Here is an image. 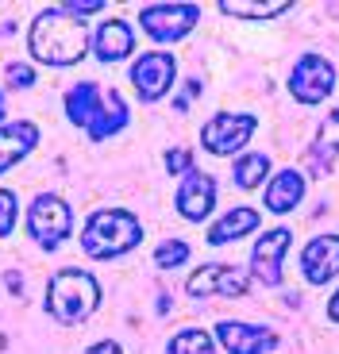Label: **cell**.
Listing matches in <instances>:
<instances>
[{
  "label": "cell",
  "mask_w": 339,
  "mask_h": 354,
  "mask_svg": "<svg viewBox=\"0 0 339 354\" xmlns=\"http://www.w3.org/2000/svg\"><path fill=\"white\" fill-rule=\"evenodd\" d=\"M189 162H193V154H189L185 147L166 154V169H170V174H189Z\"/></svg>",
  "instance_id": "obj_25"
},
{
  "label": "cell",
  "mask_w": 339,
  "mask_h": 354,
  "mask_svg": "<svg viewBox=\"0 0 339 354\" xmlns=\"http://www.w3.org/2000/svg\"><path fill=\"white\" fill-rule=\"evenodd\" d=\"M139 239H143V227H139V220L131 212H124V208H104V212H97L85 223L81 247L93 258H116L124 250L139 247Z\"/></svg>",
  "instance_id": "obj_4"
},
{
  "label": "cell",
  "mask_w": 339,
  "mask_h": 354,
  "mask_svg": "<svg viewBox=\"0 0 339 354\" xmlns=\"http://www.w3.org/2000/svg\"><path fill=\"white\" fill-rule=\"evenodd\" d=\"M27 223H31V235H35L39 243H43L46 250H54L58 243L70 235V208H66L62 196H35V204H31V212H27Z\"/></svg>",
  "instance_id": "obj_7"
},
{
  "label": "cell",
  "mask_w": 339,
  "mask_h": 354,
  "mask_svg": "<svg viewBox=\"0 0 339 354\" xmlns=\"http://www.w3.org/2000/svg\"><path fill=\"white\" fill-rule=\"evenodd\" d=\"M8 85L12 88H31L35 85V73L27 70V66H8Z\"/></svg>",
  "instance_id": "obj_26"
},
{
  "label": "cell",
  "mask_w": 339,
  "mask_h": 354,
  "mask_svg": "<svg viewBox=\"0 0 339 354\" xmlns=\"http://www.w3.org/2000/svg\"><path fill=\"white\" fill-rule=\"evenodd\" d=\"M304 196V177L297 174V169H277L274 181L266 185V208L270 212H293L297 201Z\"/></svg>",
  "instance_id": "obj_17"
},
{
  "label": "cell",
  "mask_w": 339,
  "mask_h": 354,
  "mask_svg": "<svg viewBox=\"0 0 339 354\" xmlns=\"http://www.w3.org/2000/svg\"><path fill=\"white\" fill-rule=\"evenodd\" d=\"M170 354H216L212 346V335L201 328H185L174 335V343H170Z\"/></svg>",
  "instance_id": "obj_21"
},
{
  "label": "cell",
  "mask_w": 339,
  "mask_h": 354,
  "mask_svg": "<svg viewBox=\"0 0 339 354\" xmlns=\"http://www.w3.org/2000/svg\"><path fill=\"white\" fill-rule=\"evenodd\" d=\"M39 127L35 124H4L0 127V174H8L16 162H24L35 151Z\"/></svg>",
  "instance_id": "obj_15"
},
{
  "label": "cell",
  "mask_w": 339,
  "mask_h": 354,
  "mask_svg": "<svg viewBox=\"0 0 339 354\" xmlns=\"http://www.w3.org/2000/svg\"><path fill=\"white\" fill-rule=\"evenodd\" d=\"M185 289H189V297H243L247 292V274L239 266L212 262V266H201L189 277Z\"/></svg>",
  "instance_id": "obj_10"
},
{
  "label": "cell",
  "mask_w": 339,
  "mask_h": 354,
  "mask_svg": "<svg viewBox=\"0 0 339 354\" xmlns=\"http://www.w3.org/2000/svg\"><path fill=\"white\" fill-rule=\"evenodd\" d=\"M196 19H201V8H193V4H154V8L139 12L143 31L151 39H158V43H174V39L189 35L196 27Z\"/></svg>",
  "instance_id": "obj_6"
},
{
  "label": "cell",
  "mask_w": 339,
  "mask_h": 354,
  "mask_svg": "<svg viewBox=\"0 0 339 354\" xmlns=\"http://www.w3.org/2000/svg\"><path fill=\"white\" fill-rule=\"evenodd\" d=\"M328 316H331V319H336V324H339V292H336V297H331V304H328Z\"/></svg>",
  "instance_id": "obj_29"
},
{
  "label": "cell",
  "mask_w": 339,
  "mask_h": 354,
  "mask_svg": "<svg viewBox=\"0 0 339 354\" xmlns=\"http://www.w3.org/2000/svg\"><path fill=\"white\" fill-rule=\"evenodd\" d=\"M259 120L255 115H243V112H220L212 115L205 127H201V142H205V151L212 154H235L243 151L255 135Z\"/></svg>",
  "instance_id": "obj_5"
},
{
  "label": "cell",
  "mask_w": 339,
  "mask_h": 354,
  "mask_svg": "<svg viewBox=\"0 0 339 354\" xmlns=\"http://www.w3.org/2000/svg\"><path fill=\"white\" fill-rule=\"evenodd\" d=\"M223 16H239V19H266V16H282L289 12L286 0H270V4H247V0H223L220 4Z\"/></svg>",
  "instance_id": "obj_20"
},
{
  "label": "cell",
  "mask_w": 339,
  "mask_h": 354,
  "mask_svg": "<svg viewBox=\"0 0 339 354\" xmlns=\"http://www.w3.org/2000/svg\"><path fill=\"white\" fill-rule=\"evenodd\" d=\"M212 204H216V181L201 169H189L178 189V212L185 220H205L212 212Z\"/></svg>",
  "instance_id": "obj_11"
},
{
  "label": "cell",
  "mask_w": 339,
  "mask_h": 354,
  "mask_svg": "<svg viewBox=\"0 0 339 354\" xmlns=\"http://www.w3.org/2000/svg\"><path fill=\"white\" fill-rule=\"evenodd\" d=\"M4 112H8V108H4V93H0V120H4Z\"/></svg>",
  "instance_id": "obj_30"
},
{
  "label": "cell",
  "mask_w": 339,
  "mask_h": 354,
  "mask_svg": "<svg viewBox=\"0 0 339 354\" xmlns=\"http://www.w3.org/2000/svg\"><path fill=\"white\" fill-rule=\"evenodd\" d=\"M289 250V231L274 227L255 243V274L262 285H277L282 281V254Z\"/></svg>",
  "instance_id": "obj_14"
},
{
  "label": "cell",
  "mask_w": 339,
  "mask_h": 354,
  "mask_svg": "<svg viewBox=\"0 0 339 354\" xmlns=\"http://www.w3.org/2000/svg\"><path fill=\"white\" fill-rule=\"evenodd\" d=\"M259 227V212L255 208H235V212H228L220 223H212V231H208V243L212 247H223V243L239 239V235H247V231Z\"/></svg>",
  "instance_id": "obj_19"
},
{
  "label": "cell",
  "mask_w": 339,
  "mask_h": 354,
  "mask_svg": "<svg viewBox=\"0 0 339 354\" xmlns=\"http://www.w3.org/2000/svg\"><path fill=\"white\" fill-rule=\"evenodd\" d=\"M216 339L232 354H262V351H274L277 335L270 328H255V324H232V319H223L220 328H216Z\"/></svg>",
  "instance_id": "obj_12"
},
{
  "label": "cell",
  "mask_w": 339,
  "mask_h": 354,
  "mask_svg": "<svg viewBox=\"0 0 339 354\" xmlns=\"http://www.w3.org/2000/svg\"><path fill=\"white\" fill-rule=\"evenodd\" d=\"M301 266H304V277L313 285H324L339 274V235H320L304 247L301 254Z\"/></svg>",
  "instance_id": "obj_13"
},
{
  "label": "cell",
  "mask_w": 339,
  "mask_h": 354,
  "mask_svg": "<svg viewBox=\"0 0 339 354\" xmlns=\"http://www.w3.org/2000/svg\"><path fill=\"white\" fill-rule=\"evenodd\" d=\"M31 54L46 66H73L85 58V27L66 12H43L31 24Z\"/></svg>",
  "instance_id": "obj_2"
},
{
  "label": "cell",
  "mask_w": 339,
  "mask_h": 354,
  "mask_svg": "<svg viewBox=\"0 0 339 354\" xmlns=\"http://www.w3.org/2000/svg\"><path fill=\"white\" fill-rule=\"evenodd\" d=\"M100 8H104V4H100V0H89V4H66V16H73V19H77V16H93V12H100Z\"/></svg>",
  "instance_id": "obj_27"
},
{
  "label": "cell",
  "mask_w": 339,
  "mask_h": 354,
  "mask_svg": "<svg viewBox=\"0 0 339 354\" xmlns=\"http://www.w3.org/2000/svg\"><path fill=\"white\" fill-rule=\"evenodd\" d=\"M336 154H339V108L324 120L320 135H316L313 151H309V169H313L316 177H324L331 169V162H336Z\"/></svg>",
  "instance_id": "obj_18"
},
{
  "label": "cell",
  "mask_w": 339,
  "mask_h": 354,
  "mask_svg": "<svg viewBox=\"0 0 339 354\" xmlns=\"http://www.w3.org/2000/svg\"><path fill=\"white\" fill-rule=\"evenodd\" d=\"M66 112H70V120L77 127L89 131L93 142H104L108 135H116L120 127L127 124L124 100H120L112 88L104 93V88L93 85V81H81V85H73L70 93H66Z\"/></svg>",
  "instance_id": "obj_1"
},
{
  "label": "cell",
  "mask_w": 339,
  "mask_h": 354,
  "mask_svg": "<svg viewBox=\"0 0 339 354\" xmlns=\"http://www.w3.org/2000/svg\"><path fill=\"white\" fill-rule=\"evenodd\" d=\"M85 354H120V343H97V346H89Z\"/></svg>",
  "instance_id": "obj_28"
},
{
  "label": "cell",
  "mask_w": 339,
  "mask_h": 354,
  "mask_svg": "<svg viewBox=\"0 0 339 354\" xmlns=\"http://www.w3.org/2000/svg\"><path fill=\"white\" fill-rule=\"evenodd\" d=\"M12 227H16V193L0 189V239L12 235Z\"/></svg>",
  "instance_id": "obj_24"
},
{
  "label": "cell",
  "mask_w": 339,
  "mask_h": 354,
  "mask_svg": "<svg viewBox=\"0 0 339 354\" xmlns=\"http://www.w3.org/2000/svg\"><path fill=\"white\" fill-rule=\"evenodd\" d=\"M331 85H336V73H331L328 58H320V54H304L301 62H297L293 77H289V93L301 104H320L331 93Z\"/></svg>",
  "instance_id": "obj_9"
},
{
  "label": "cell",
  "mask_w": 339,
  "mask_h": 354,
  "mask_svg": "<svg viewBox=\"0 0 339 354\" xmlns=\"http://www.w3.org/2000/svg\"><path fill=\"white\" fill-rule=\"evenodd\" d=\"M266 169H270V158H266V154H247V158L235 162V185H239V189L262 185Z\"/></svg>",
  "instance_id": "obj_22"
},
{
  "label": "cell",
  "mask_w": 339,
  "mask_h": 354,
  "mask_svg": "<svg viewBox=\"0 0 339 354\" xmlns=\"http://www.w3.org/2000/svg\"><path fill=\"white\" fill-rule=\"evenodd\" d=\"M100 304V285L85 270H58L46 289V312L58 324H81Z\"/></svg>",
  "instance_id": "obj_3"
},
{
  "label": "cell",
  "mask_w": 339,
  "mask_h": 354,
  "mask_svg": "<svg viewBox=\"0 0 339 354\" xmlns=\"http://www.w3.org/2000/svg\"><path fill=\"white\" fill-rule=\"evenodd\" d=\"M93 50H97L100 62H120V58H127V50H131V27L124 19H104L97 27V35H93Z\"/></svg>",
  "instance_id": "obj_16"
},
{
  "label": "cell",
  "mask_w": 339,
  "mask_h": 354,
  "mask_svg": "<svg viewBox=\"0 0 339 354\" xmlns=\"http://www.w3.org/2000/svg\"><path fill=\"white\" fill-rule=\"evenodd\" d=\"M185 258H189V247L181 239H166L154 250V266H162V270H174V266H181Z\"/></svg>",
  "instance_id": "obj_23"
},
{
  "label": "cell",
  "mask_w": 339,
  "mask_h": 354,
  "mask_svg": "<svg viewBox=\"0 0 339 354\" xmlns=\"http://www.w3.org/2000/svg\"><path fill=\"white\" fill-rule=\"evenodd\" d=\"M174 73H178L174 54L151 50V54H143V58L131 66V85H135V93H139L143 100H158L162 93H170V85H174Z\"/></svg>",
  "instance_id": "obj_8"
}]
</instances>
